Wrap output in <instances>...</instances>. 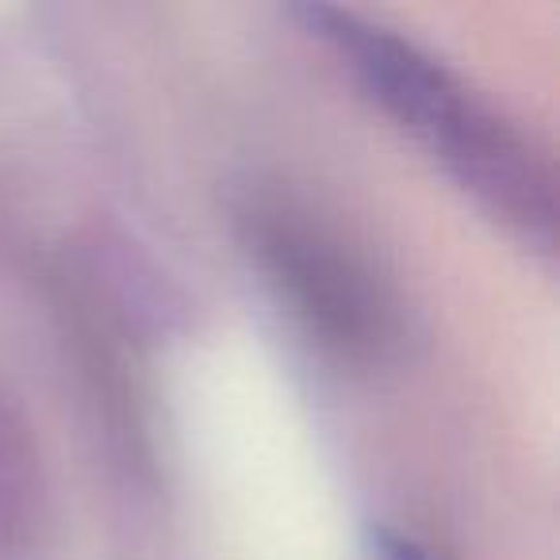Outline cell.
Wrapping results in <instances>:
<instances>
[{
	"label": "cell",
	"instance_id": "1",
	"mask_svg": "<svg viewBox=\"0 0 560 560\" xmlns=\"http://www.w3.org/2000/svg\"><path fill=\"white\" fill-rule=\"evenodd\" d=\"M304 16L312 20V27H319V35L338 43L342 55L353 58L358 73L396 112L399 124L411 127L434 154H442L468 188L522 223L549 219V203L537 188L541 180L529 170L526 150L450 70H442L411 43L342 12L304 9Z\"/></svg>",
	"mask_w": 560,
	"mask_h": 560
},
{
	"label": "cell",
	"instance_id": "2",
	"mask_svg": "<svg viewBox=\"0 0 560 560\" xmlns=\"http://www.w3.org/2000/svg\"><path fill=\"white\" fill-rule=\"evenodd\" d=\"M381 557L384 560H427L411 541H404V537H392V534L381 541Z\"/></svg>",
	"mask_w": 560,
	"mask_h": 560
}]
</instances>
